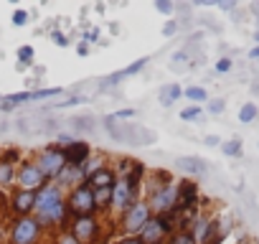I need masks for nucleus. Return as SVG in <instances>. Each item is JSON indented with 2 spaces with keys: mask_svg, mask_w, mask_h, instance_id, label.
Here are the masks:
<instances>
[{
  "mask_svg": "<svg viewBox=\"0 0 259 244\" xmlns=\"http://www.w3.org/2000/svg\"><path fill=\"white\" fill-rule=\"evenodd\" d=\"M38 168H41V173H44L46 178H56V176H61V173L66 171V158H64V150L51 148V150L41 153Z\"/></svg>",
  "mask_w": 259,
  "mask_h": 244,
  "instance_id": "nucleus-1",
  "label": "nucleus"
},
{
  "mask_svg": "<svg viewBox=\"0 0 259 244\" xmlns=\"http://www.w3.org/2000/svg\"><path fill=\"white\" fill-rule=\"evenodd\" d=\"M69 206H71V211H76L79 216H87L97 204H94V191L89 188V186H84V188H74V193H71V198H69Z\"/></svg>",
  "mask_w": 259,
  "mask_h": 244,
  "instance_id": "nucleus-2",
  "label": "nucleus"
},
{
  "mask_svg": "<svg viewBox=\"0 0 259 244\" xmlns=\"http://www.w3.org/2000/svg\"><path fill=\"white\" fill-rule=\"evenodd\" d=\"M38 231H41L38 221H33V219H21V221L16 224V229H13V244H33V241L38 239Z\"/></svg>",
  "mask_w": 259,
  "mask_h": 244,
  "instance_id": "nucleus-3",
  "label": "nucleus"
},
{
  "mask_svg": "<svg viewBox=\"0 0 259 244\" xmlns=\"http://www.w3.org/2000/svg\"><path fill=\"white\" fill-rule=\"evenodd\" d=\"M44 181H46V176L41 173V168L36 163H26L18 173V183L23 186V191H36L44 186Z\"/></svg>",
  "mask_w": 259,
  "mask_h": 244,
  "instance_id": "nucleus-4",
  "label": "nucleus"
},
{
  "mask_svg": "<svg viewBox=\"0 0 259 244\" xmlns=\"http://www.w3.org/2000/svg\"><path fill=\"white\" fill-rule=\"evenodd\" d=\"M148 221H150L148 204H133V209L127 211V219H124V229L127 231H143V226Z\"/></svg>",
  "mask_w": 259,
  "mask_h": 244,
  "instance_id": "nucleus-5",
  "label": "nucleus"
},
{
  "mask_svg": "<svg viewBox=\"0 0 259 244\" xmlns=\"http://www.w3.org/2000/svg\"><path fill=\"white\" fill-rule=\"evenodd\" d=\"M176 198H178V188L176 186H165V188H158L155 193H153V198H150V204H153V209L155 211H173L176 209Z\"/></svg>",
  "mask_w": 259,
  "mask_h": 244,
  "instance_id": "nucleus-6",
  "label": "nucleus"
},
{
  "mask_svg": "<svg viewBox=\"0 0 259 244\" xmlns=\"http://www.w3.org/2000/svg\"><path fill=\"white\" fill-rule=\"evenodd\" d=\"M170 229V224L165 221V219H150L145 226H143V244H160V239H163V234Z\"/></svg>",
  "mask_w": 259,
  "mask_h": 244,
  "instance_id": "nucleus-7",
  "label": "nucleus"
},
{
  "mask_svg": "<svg viewBox=\"0 0 259 244\" xmlns=\"http://www.w3.org/2000/svg\"><path fill=\"white\" fill-rule=\"evenodd\" d=\"M133 196H135V191L127 186V181H119V183L112 186V204L119 211H130V209H133Z\"/></svg>",
  "mask_w": 259,
  "mask_h": 244,
  "instance_id": "nucleus-8",
  "label": "nucleus"
},
{
  "mask_svg": "<svg viewBox=\"0 0 259 244\" xmlns=\"http://www.w3.org/2000/svg\"><path fill=\"white\" fill-rule=\"evenodd\" d=\"M59 204H64L59 186H46V188H41V193H36V209H38V214H44V211H49V209H54Z\"/></svg>",
  "mask_w": 259,
  "mask_h": 244,
  "instance_id": "nucleus-9",
  "label": "nucleus"
},
{
  "mask_svg": "<svg viewBox=\"0 0 259 244\" xmlns=\"http://www.w3.org/2000/svg\"><path fill=\"white\" fill-rule=\"evenodd\" d=\"M94 234H97V221H94L92 216H79V219L74 221V239H76V241L87 244V241L94 239Z\"/></svg>",
  "mask_w": 259,
  "mask_h": 244,
  "instance_id": "nucleus-10",
  "label": "nucleus"
},
{
  "mask_svg": "<svg viewBox=\"0 0 259 244\" xmlns=\"http://www.w3.org/2000/svg\"><path fill=\"white\" fill-rule=\"evenodd\" d=\"M87 155H89V145L87 143H71V145L64 148L66 166H71V168H81L84 160H87Z\"/></svg>",
  "mask_w": 259,
  "mask_h": 244,
  "instance_id": "nucleus-11",
  "label": "nucleus"
},
{
  "mask_svg": "<svg viewBox=\"0 0 259 244\" xmlns=\"http://www.w3.org/2000/svg\"><path fill=\"white\" fill-rule=\"evenodd\" d=\"M216 229V224L211 219H198L196 221V231H193V241L196 244H206L211 239V231Z\"/></svg>",
  "mask_w": 259,
  "mask_h": 244,
  "instance_id": "nucleus-12",
  "label": "nucleus"
},
{
  "mask_svg": "<svg viewBox=\"0 0 259 244\" xmlns=\"http://www.w3.org/2000/svg\"><path fill=\"white\" fill-rule=\"evenodd\" d=\"M89 183H92L94 188H112L117 181H114V173H112L109 168H99L94 176H89Z\"/></svg>",
  "mask_w": 259,
  "mask_h": 244,
  "instance_id": "nucleus-13",
  "label": "nucleus"
},
{
  "mask_svg": "<svg viewBox=\"0 0 259 244\" xmlns=\"http://www.w3.org/2000/svg\"><path fill=\"white\" fill-rule=\"evenodd\" d=\"M13 206H16V211L28 214L31 209H36V193H33V191H21V193H16Z\"/></svg>",
  "mask_w": 259,
  "mask_h": 244,
  "instance_id": "nucleus-14",
  "label": "nucleus"
},
{
  "mask_svg": "<svg viewBox=\"0 0 259 244\" xmlns=\"http://www.w3.org/2000/svg\"><path fill=\"white\" fill-rule=\"evenodd\" d=\"M64 214H66V206L59 204V206H54V209L38 214V224H59V221L64 219Z\"/></svg>",
  "mask_w": 259,
  "mask_h": 244,
  "instance_id": "nucleus-15",
  "label": "nucleus"
},
{
  "mask_svg": "<svg viewBox=\"0 0 259 244\" xmlns=\"http://www.w3.org/2000/svg\"><path fill=\"white\" fill-rule=\"evenodd\" d=\"M178 166L183 168V171H188V173H193V176H201V173H206V163L201 160V158H181L178 160Z\"/></svg>",
  "mask_w": 259,
  "mask_h": 244,
  "instance_id": "nucleus-16",
  "label": "nucleus"
},
{
  "mask_svg": "<svg viewBox=\"0 0 259 244\" xmlns=\"http://www.w3.org/2000/svg\"><path fill=\"white\" fill-rule=\"evenodd\" d=\"M181 94H183V89H181L178 84H170V87H165V89L160 92V99H163V104H165V107H170Z\"/></svg>",
  "mask_w": 259,
  "mask_h": 244,
  "instance_id": "nucleus-17",
  "label": "nucleus"
},
{
  "mask_svg": "<svg viewBox=\"0 0 259 244\" xmlns=\"http://www.w3.org/2000/svg\"><path fill=\"white\" fill-rule=\"evenodd\" d=\"M256 104L254 102H246L241 109H239V122H254V117H256Z\"/></svg>",
  "mask_w": 259,
  "mask_h": 244,
  "instance_id": "nucleus-18",
  "label": "nucleus"
},
{
  "mask_svg": "<svg viewBox=\"0 0 259 244\" xmlns=\"http://www.w3.org/2000/svg\"><path fill=\"white\" fill-rule=\"evenodd\" d=\"M13 178H16V171H13V166L0 160V186H8V183H13Z\"/></svg>",
  "mask_w": 259,
  "mask_h": 244,
  "instance_id": "nucleus-19",
  "label": "nucleus"
},
{
  "mask_svg": "<svg viewBox=\"0 0 259 244\" xmlns=\"http://www.w3.org/2000/svg\"><path fill=\"white\" fill-rule=\"evenodd\" d=\"M145 64H148V56H143V59H138L135 64H130L124 71H119L122 76H133V74H138V71H143L145 69Z\"/></svg>",
  "mask_w": 259,
  "mask_h": 244,
  "instance_id": "nucleus-20",
  "label": "nucleus"
},
{
  "mask_svg": "<svg viewBox=\"0 0 259 244\" xmlns=\"http://www.w3.org/2000/svg\"><path fill=\"white\" fill-rule=\"evenodd\" d=\"M107 201H112V188H94V204L104 206Z\"/></svg>",
  "mask_w": 259,
  "mask_h": 244,
  "instance_id": "nucleus-21",
  "label": "nucleus"
},
{
  "mask_svg": "<svg viewBox=\"0 0 259 244\" xmlns=\"http://www.w3.org/2000/svg\"><path fill=\"white\" fill-rule=\"evenodd\" d=\"M186 97L193 99V102H206L208 94H206V89H201V87H188V89H186Z\"/></svg>",
  "mask_w": 259,
  "mask_h": 244,
  "instance_id": "nucleus-22",
  "label": "nucleus"
},
{
  "mask_svg": "<svg viewBox=\"0 0 259 244\" xmlns=\"http://www.w3.org/2000/svg\"><path fill=\"white\" fill-rule=\"evenodd\" d=\"M224 153H226V155H241V140H229V143H224Z\"/></svg>",
  "mask_w": 259,
  "mask_h": 244,
  "instance_id": "nucleus-23",
  "label": "nucleus"
},
{
  "mask_svg": "<svg viewBox=\"0 0 259 244\" xmlns=\"http://www.w3.org/2000/svg\"><path fill=\"white\" fill-rule=\"evenodd\" d=\"M61 89H41V92H31V99H46V97H56Z\"/></svg>",
  "mask_w": 259,
  "mask_h": 244,
  "instance_id": "nucleus-24",
  "label": "nucleus"
},
{
  "mask_svg": "<svg viewBox=\"0 0 259 244\" xmlns=\"http://www.w3.org/2000/svg\"><path fill=\"white\" fill-rule=\"evenodd\" d=\"M18 59H23V66H28L31 59H33V49H31V46H23V49L18 51Z\"/></svg>",
  "mask_w": 259,
  "mask_h": 244,
  "instance_id": "nucleus-25",
  "label": "nucleus"
},
{
  "mask_svg": "<svg viewBox=\"0 0 259 244\" xmlns=\"http://www.w3.org/2000/svg\"><path fill=\"white\" fill-rule=\"evenodd\" d=\"M28 23V13L26 11H16L13 13V26H26Z\"/></svg>",
  "mask_w": 259,
  "mask_h": 244,
  "instance_id": "nucleus-26",
  "label": "nucleus"
},
{
  "mask_svg": "<svg viewBox=\"0 0 259 244\" xmlns=\"http://www.w3.org/2000/svg\"><path fill=\"white\" fill-rule=\"evenodd\" d=\"M198 114H201V107H188L181 112V119H196Z\"/></svg>",
  "mask_w": 259,
  "mask_h": 244,
  "instance_id": "nucleus-27",
  "label": "nucleus"
},
{
  "mask_svg": "<svg viewBox=\"0 0 259 244\" xmlns=\"http://www.w3.org/2000/svg\"><path fill=\"white\" fill-rule=\"evenodd\" d=\"M155 8L160 13H173V3H170V0H155Z\"/></svg>",
  "mask_w": 259,
  "mask_h": 244,
  "instance_id": "nucleus-28",
  "label": "nucleus"
},
{
  "mask_svg": "<svg viewBox=\"0 0 259 244\" xmlns=\"http://www.w3.org/2000/svg\"><path fill=\"white\" fill-rule=\"evenodd\" d=\"M208 112H213V114H221V112H224V99H213V102L208 104Z\"/></svg>",
  "mask_w": 259,
  "mask_h": 244,
  "instance_id": "nucleus-29",
  "label": "nucleus"
},
{
  "mask_svg": "<svg viewBox=\"0 0 259 244\" xmlns=\"http://www.w3.org/2000/svg\"><path fill=\"white\" fill-rule=\"evenodd\" d=\"M229 69H231V59H219V61H216V71L224 74V71H229Z\"/></svg>",
  "mask_w": 259,
  "mask_h": 244,
  "instance_id": "nucleus-30",
  "label": "nucleus"
},
{
  "mask_svg": "<svg viewBox=\"0 0 259 244\" xmlns=\"http://www.w3.org/2000/svg\"><path fill=\"white\" fill-rule=\"evenodd\" d=\"M133 114H135V109H119V112L112 114V119H127V117H133Z\"/></svg>",
  "mask_w": 259,
  "mask_h": 244,
  "instance_id": "nucleus-31",
  "label": "nucleus"
},
{
  "mask_svg": "<svg viewBox=\"0 0 259 244\" xmlns=\"http://www.w3.org/2000/svg\"><path fill=\"white\" fill-rule=\"evenodd\" d=\"M173 244H196V241H193V236H188V234H178V236L173 239Z\"/></svg>",
  "mask_w": 259,
  "mask_h": 244,
  "instance_id": "nucleus-32",
  "label": "nucleus"
},
{
  "mask_svg": "<svg viewBox=\"0 0 259 244\" xmlns=\"http://www.w3.org/2000/svg\"><path fill=\"white\" fill-rule=\"evenodd\" d=\"M79 102H84V99H81V97H71L69 102H59L56 107H74V104H79Z\"/></svg>",
  "mask_w": 259,
  "mask_h": 244,
  "instance_id": "nucleus-33",
  "label": "nucleus"
},
{
  "mask_svg": "<svg viewBox=\"0 0 259 244\" xmlns=\"http://www.w3.org/2000/svg\"><path fill=\"white\" fill-rule=\"evenodd\" d=\"M54 44H56V46H66L69 41H66V36H64V33H54Z\"/></svg>",
  "mask_w": 259,
  "mask_h": 244,
  "instance_id": "nucleus-34",
  "label": "nucleus"
},
{
  "mask_svg": "<svg viewBox=\"0 0 259 244\" xmlns=\"http://www.w3.org/2000/svg\"><path fill=\"white\" fill-rule=\"evenodd\" d=\"M16 158H18V153H16V150H11V153H6L3 163H11V166H13V160H16Z\"/></svg>",
  "mask_w": 259,
  "mask_h": 244,
  "instance_id": "nucleus-35",
  "label": "nucleus"
},
{
  "mask_svg": "<svg viewBox=\"0 0 259 244\" xmlns=\"http://www.w3.org/2000/svg\"><path fill=\"white\" fill-rule=\"evenodd\" d=\"M176 28H178L176 23H168V26L163 28V33H165V36H173V33H176Z\"/></svg>",
  "mask_w": 259,
  "mask_h": 244,
  "instance_id": "nucleus-36",
  "label": "nucleus"
},
{
  "mask_svg": "<svg viewBox=\"0 0 259 244\" xmlns=\"http://www.w3.org/2000/svg\"><path fill=\"white\" fill-rule=\"evenodd\" d=\"M203 143H206V145H219V143H221V140H219V138H216V135H208V138H206V140H203Z\"/></svg>",
  "mask_w": 259,
  "mask_h": 244,
  "instance_id": "nucleus-37",
  "label": "nucleus"
},
{
  "mask_svg": "<svg viewBox=\"0 0 259 244\" xmlns=\"http://www.w3.org/2000/svg\"><path fill=\"white\" fill-rule=\"evenodd\" d=\"M219 8H221V11H231V8H234V3H219Z\"/></svg>",
  "mask_w": 259,
  "mask_h": 244,
  "instance_id": "nucleus-38",
  "label": "nucleus"
},
{
  "mask_svg": "<svg viewBox=\"0 0 259 244\" xmlns=\"http://www.w3.org/2000/svg\"><path fill=\"white\" fill-rule=\"evenodd\" d=\"M249 56H251V59H259V46H256V49H251V51H249Z\"/></svg>",
  "mask_w": 259,
  "mask_h": 244,
  "instance_id": "nucleus-39",
  "label": "nucleus"
},
{
  "mask_svg": "<svg viewBox=\"0 0 259 244\" xmlns=\"http://www.w3.org/2000/svg\"><path fill=\"white\" fill-rule=\"evenodd\" d=\"M61 244H79V241H76V239H74V236H66V239H64V241H61Z\"/></svg>",
  "mask_w": 259,
  "mask_h": 244,
  "instance_id": "nucleus-40",
  "label": "nucleus"
},
{
  "mask_svg": "<svg viewBox=\"0 0 259 244\" xmlns=\"http://www.w3.org/2000/svg\"><path fill=\"white\" fill-rule=\"evenodd\" d=\"M122 244H143V241H138V239H124Z\"/></svg>",
  "mask_w": 259,
  "mask_h": 244,
  "instance_id": "nucleus-41",
  "label": "nucleus"
},
{
  "mask_svg": "<svg viewBox=\"0 0 259 244\" xmlns=\"http://www.w3.org/2000/svg\"><path fill=\"white\" fill-rule=\"evenodd\" d=\"M254 41H256V44H259V31H256V33H254Z\"/></svg>",
  "mask_w": 259,
  "mask_h": 244,
  "instance_id": "nucleus-42",
  "label": "nucleus"
},
{
  "mask_svg": "<svg viewBox=\"0 0 259 244\" xmlns=\"http://www.w3.org/2000/svg\"><path fill=\"white\" fill-rule=\"evenodd\" d=\"M239 244H249V241H239Z\"/></svg>",
  "mask_w": 259,
  "mask_h": 244,
  "instance_id": "nucleus-43",
  "label": "nucleus"
}]
</instances>
